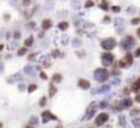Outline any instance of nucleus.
Returning <instances> with one entry per match:
<instances>
[{
  "label": "nucleus",
  "instance_id": "nucleus-20",
  "mask_svg": "<svg viewBox=\"0 0 140 128\" xmlns=\"http://www.w3.org/2000/svg\"><path fill=\"white\" fill-rule=\"evenodd\" d=\"M101 7H102L103 10H107V9H108V6H106V0H103V3H102Z\"/></svg>",
  "mask_w": 140,
  "mask_h": 128
},
{
  "label": "nucleus",
  "instance_id": "nucleus-13",
  "mask_svg": "<svg viewBox=\"0 0 140 128\" xmlns=\"http://www.w3.org/2000/svg\"><path fill=\"white\" fill-rule=\"evenodd\" d=\"M32 43H33V37H32V36H31V37H28V38L25 41V46H26V47L31 46Z\"/></svg>",
  "mask_w": 140,
  "mask_h": 128
},
{
  "label": "nucleus",
  "instance_id": "nucleus-10",
  "mask_svg": "<svg viewBox=\"0 0 140 128\" xmlns=\"http://www.w3.org/2000/svg\"><path fill=\"white\" fill-rule=\"evenodd\" d=\"M132 90L133 91H135V92H138L139 90H140V78L133 84V86H132Z\"/></svg>",
  "mask_w": 140,
  "mask_h": 128
},
{
  "label": "nucleus",
  "instance_id": "nucleus-19",
  "mask_svg": "<svg viewBox=\"0 0 140 128\" xmlns=\"http://www.w3.org/2000/svg\"><path fill=\"white\" fill-rule=\"evenodd\" d=\"M36 88H37L36 85H30V86H28V91H30V92H31V91H35Z\"/></svg>",
  "mask_w": 140,
  "mask_h": 128
},
{
  "label": "nucleus",
  "instance_id": "nucleus-3",
  "mask_svg": "<svg viewBox=\"0 0 140 128\" xmlns=\"http://www.w3.org/2000/svg\"><path fill=\"white\" fill-rule=\"evenodd\" d=\"M95 78L98 81H104L107 78H108V71L106 69H97L95 71Z\"/></svg>",
  "mask_w": 140,
  "mask_h": 128
},
{
  "label": "nucleus",
  "instance_id": "nucleus-15",
  "mask_svg": "<svg viewBox=\"0 0 140 128\" xmlns=\"http://www.w3.org/2000/svg\"><path fill=\"white\" fill-rule=\"evenodd\" d=\"M25 53H26V48H20L18 52H17V54H18V56H24Z\"/></svg>",
  "mask_w": 140,
  "mask_h": 128
},
{
  "label": "nucleus",
  "instance_id": "nucleus-7",
  "mask_svg": "<svg viewBox=\"0 0 140 128\" xmlns=\"http://www.w3.org/2000/svg\"><path fill=\"white\" fill-rule=\"evenodd\" d=\"M79 86L84 90H87L90 88V81L89 80H86V79H80L79 80Z\"/></svg>",
  "mask_w": 140,
  "mask_h": 128
},
{
  "label": "nucleus",
  "instance_id": "nucleus-16",
  "mask_svg": "<svg viewBox=\"0 0 140 128\" xmlns=\"http://www.w3.org/2000/svg\"><path fill=\"white\" fill-rule=\"evenodd\" d=\"M92 5H93V1H92V0H87V1H86V5H85V6H86V7H91Z\"/></svg>",
  "mask_w": 140,
  "mask_h": 128
},
{
  "label": "nucleus",
  "instance_id": "nucleus-32",
  "mask_svg": "<svg viewBox=\"0 0 140 128\" xmlns=\"http://www.w3.org/2000/svg\"><path fill=\"white\" fill-rule=\"evenodd\" d=\"M0 128H1V123H0Z\"/></svg>",
  "mask_w": 140,
  "mask_h": 128
},
{
  "label": "nucleus",
  "instance_id": "nucleus-31",
  "mask_svg": "<svg viewBox=\"0 0 140 128\" xmlns=\"http://www.w3.org/2000/svg\"><path fill=\"white\" fill-rule=\"evenodd\" d=\"M26 128H32V127H26Z\"/></svg>",
  "mask_w": 140,
  "mask_h": 128
},
{
  "label": "nucleus",
  "instance_id": "nucleus-30",
  "mask_svg": "<svg viewBox=\"0 0 140 128\" xmlns=\"http://www.w3.org/2000/svg\"><path fill=\"white\" fill-rule=\"evenodd\" d=\"M0 49H3V45H1V46H0Z\"/></svg>",
  "mask_w": 140,
  "mask_h": 128
},
{
  "label": "nucleus",
  "instance_id": "nucleus-4",
  "mask_svg": "<svg viewBox=\"0 0 140 128\" xmlns=\"http://www.w3.org/2000/svg\"><path fill=\"white\" fill-rule=\"evenodd\" d=\"M113 60H114V56L111 52H107V53H103L102 54V63L104 65H110Z\"/></svg>",
  "mask_w": 140,
  "mask_h": 128
},
{
  "label": "nucleus",
  "instance_id": "nucleus-26",
  "mask_svg": "<svg viewBox=\"0 0 140 128\" xmlns=\"http://www.w3.org/2000/svg\"><path fill=\"white\" fill-rule=\"evenodd\" d=\"M58 53H59L58 51H53V57H57V56H58Z\"/></svg>",
  "mask_w": 140,
  "mask_h": 128
},
{
  "label": "nucleus",
  "instance_id": "nucleus-9",
  "mask_svg": "<svg viewBox=\"0 0 140 128\" xmlns=\"http://www.w3.org/2000/svg\"><path fill=\"white\" fill-rule=\"evenodd\" d=\"M52 27V21L49 19H44L42 21V28L43 30H49Z\"/></svg>",
  "mask_w": 140,
  "mask_h": 128
},
{
  "label": "nucleus",
  "instance_id": "nucleus-12",
  "mask_svg": "<svg viewBox=\"0 0 140 128\" xmlns=\"http://www.w3.org/2000/svg\"><path fill=\"white\" fill-rule=\"evenodd\" d=\"M53 81H54V83H60L61 81V75H60V74H55V75H53Z\"/></svg>",
  "mask_w": 140,
  "mask_h": 128
},
{
  "label": "nucleus",
  "instance_id": "nucleus-6",
  "mask_svg": "<svg viewBox=\"0 0 140 128\" xmlns=\"http://www.w3.org/2000/svg\"><path fill=\"white\" fill-rule=\"evenodd\" d=\"M122 45H123V47L125 48V49H129L130 47H133L134 46V38L133 37H125L124 38V41L122 42Z\"/></svg>",
  "mask_w": 140,
  "mask_h": 128
},
{
  "label": "nucleus",
  "instance_id": "nucleus-2",
  "mask_svg": "<svg viewBox=\"0 0 140 128\" xmlns=\"http://www.w3.org/2000/svg\"><path fill=\"white\" fill-rule=\"evenodd\" d=\"M102 48L103 49H107V51H111L116 47V41L114 38H106L102 41V43H101Z\"/></svg>",
  "mask_w": 140,
  "mask_h": 128
},
{
  "label": "nucleus",
  "instance_id": "nucleus-18",
  "mask_svg": "<svg viewBox=\"0 0 140 128\" xmlns=\"http://www.w3.org/2000/svg\"><path fill=\"white\" fill-rule=\"evenodd\" d=\"M124 105L127 106V107H128V106H132V100H130V99H127V100L124 101Z\"/></svg>",
  "mask_w": 140,
  "mask_h": 128
},
{
  "label": "nucleus",
  "instance_id": "nucleus-11",
  "mask_svg": "<svg viewBox=\"0 0 140 128\" xmlns=\"http://www.w3.org/2000/svg\"><path fill=\"white\" fill-rule=\"evenodd\" d=\"M58 27H59V30H61V31H65V30H68L69 24L67 22V21H63V22H59Z\"/></svg>",
  "mask_w": 140,
  "mask_h": 128
},
{
  "label": "nucleus",
  "instance_id": "nucleus-29",
  "mask_svg": "<svg viewBox=\"0 0 140 128\" xmlns=\"http://www.w3.org/2000/svg\"><path fill=\"white\" fill-rule=\"evenodd\" d=\"M138 36H139V37H140V28H139V30H138Z\"/></svg>",
  "mask_w": 140,
  "mask_h": 128
},
{
  "label": "nucleus",
  "instance_id": "nucleus-1",
  "mask_svg": "<svg viewBox=\"0 0 140 128\" xmlns=\"http://www.w3.org/2000/svg\"><path fill=\"white\" fill-rule=\"evenodd\" d=\"M133 56L130 54V53H128V54H125L121 60H119V67H122V68H125V67H128V65H132L133 64Z\"/></svg>",
  "mask_w": 140,
  "mask_h": 128
},
{
  "label": "nucleus",
  "instance_id": "nucleus-14",
  "mask_svg": "<svg viewBox=\"0 0 140 128\" xmlns=\"http://www.w3.org/2000/svg\"><path fill=\"white\" fill-rule=\"evenodd\" d=\"M55 91H57V89H55L54 86H53V85H50V86H49V94H50V96L54 95V94H55Z\"/></svg>",
  "mask_w": 140,
  "mask_h": 128
},
{
  "label": "nucleus",
  "instance_id": "nucleus-17",
  "mask_svg": "<svg viewBox=\"0 0 140 128\" xmlns=\"http://www.w3.org/2000/svg\"><path fill=\"white\" fill-rule=\"evenodd\" d=\"M139 22H140V19H139V17H135V19L132 20V24H133V25H136V24H139Z\"/></svg>",
  "mask_w": 140,
  "mask_h": 128
},
{
  "label": "nucleus",
  "instance_id": "nucleus-27",
  "mask_svg": "<svg viewBox=\"0 0 140 128\" xmlns=\"http://www.w3.org/2000/svg\"><path fill=\"white\" fill-rule=\"evenodd\" d=\"M24 4H25V5L27 6V5L30 4V0H24Z\"/></svg>",
  "mask_w": 140,
  "mask_h": 128
},
{
  "label": "nucleus",
  "instance_id": "nucleus-23",
  "mask_svg": "<svg viewBox=\"0 0 140 128\" xmlns=\"http://www.w3.org/2000/svg\"><path fill=\"white\" fill-rule=\"evenodd\" d=\"M135 56H136V57H139V56H140V48H138V49L135 51Z\"/></svg>",
  "mask_w": 140,
  "mask_h": 128
},
{
  "label": "nucleus",
  "instance_id": "nucleus-28",
  "mask_svg": "<svg viewBox=\"0 0 140 128\" xmlns=\"http://www.w3.org/2000/svg\"><path fill=\"white\" fill-rule=\"evenodd\" d=\"M20 37V32H15V38H18Z\"/></svg>",
  "mask_w": 140,
  "mask_h": 128
},
{
  "label": "nucleus",
  "instance_id": "nucleus-21",
  "mask_svg": "<svg viewBox=\"0 0 140 128\" xmlns=\"http://www.w3.org/2000/svg\"><path fill=\"white\" fill-rule=\"evenodd\" d=\"M112 10L117 13V11H119V10H121V7H118V6H113V7H112Z\"/></svg>",
  "mask_w": 140,
  "mask_h": 128
},
{
  "label": "nucleus",
  "instance_id": "nucleus-5",
  "mask_svg": "<svg viewBox=\"0 0 140 128\" xmlns=\"http://www.w3.org/2000/svg\"><path fill=\"white\" fill-rule=\"evenodd\" d=\"M107 120H108V115H107V113H100L97 116V118H96V124H97V126H102L103 123L107 122Z\"/></svg>",
  "mask_w": 140,
  "mask_h": 128
},
{
  "label": "nucleus",
  "instance_id": "nucleus-25",
  "mask_svg": "<svg viewBox=\"0 0 140 128\" xmlns=\"http://www.w3.org/2000/svg\"><path fill=\"white\" fill-rule=\"evenodd\" d=\"M135 100H136L138 102H140V92H139V94L136 95V97H135Z\"/></svg>",
  "mask_w": 140,
  "mask_h": 128
},
{
  "label": "nucleus",
  "instance_id": "nucleus-8",
  "mask_svg": "<svg viewBox=\"0 0 140 128\" xmlns=\"http://www.w3.org/2000/svg\"><path fill=\"white\" fill-rule=\"evenodd\" d=\"M42 117H43V122H47V121H49L50 118H52V120H55V117L53 116L49 111H44V112H43V115H42Z\"/></svg>",
  "mask_w": 140,
  "mask_h": 128
},
{
  "label": "nucleus",
  "instance_id": "nucleus-24",
  "mask_svg": "<svg viewBox=\"0 0 140 128\" xmlns=\"http://www.w3.org/2000/svg\"><path fill=\"white\" fill-rule=\"evenodd\" d=\"M41 105H42V106H44V105H46V97H43V99H42V101H41Z\"/></svg>",
  "mask_w": 140,
  "mask_h": 128
},
{
  "label": "nucleus",
  "instance_id": "nucleus-22",
  "mask_svg": "<svg viewBox=\"0 0 140 128\" xmlns=\"http://www.w3.org/2000/svg\"><path fill=\"white\" fill-rule=\"evenodd\" d=\"M41 78H42V79H47V75H46V73H43V71H42V73H41Z\"/></svg>",
  "mask_w": 140,
  "mask_h": 128
}]
</instances>
